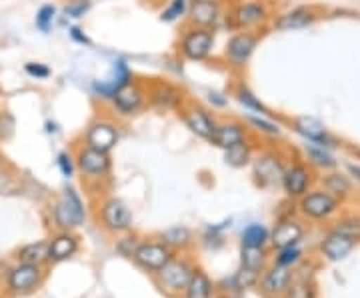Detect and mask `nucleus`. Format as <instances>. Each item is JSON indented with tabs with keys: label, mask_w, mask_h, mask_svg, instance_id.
<instances>
[{
	"label": "nucleus",
	"mask_w": 360,
	"mask_h": 298,
	"mask_svg": "<svg viewBox=\"0 0 360 298\" xmlns=\"http://www.w3.org/2000/svg\"><path fill=\"white\" fill-rule=\"evenodd\" d=\"M0 298H8V294L4 292V288H0Z\"/></svg>",
	"instance_id": "55"
},
{
	"label": "nucleus",
	"mask_w": 360,
	"mask_h": 298,
	"mask_svg": "<svg viewBox=\"0 0 360 298\" xmlns=\"http://www.w3.org/2000/svg\"><path fill=\"white\" fill-rule=\"evenodd\" d=\"M188 2L191 0H168L165 8L158 14V20L165 25H176V22H186L188 14Z\"/></svg>",
	"instance_id": "37"
},
{
	"label": "nucleus",
	"mask_w": 360,
	"mask_h": 298,
	"mask_svg": "<svg viewBox=\"0 0 360 298\" xmlns=\"http://www.w3.org/2000/svg\"><path fill=\"white\" fill-rule=\"evenodd\" d=\"M196 262L191 254H174L167 264L153 276L156 288L167 298H182L186 285L193 276Z\"/></svg>",
	"instance_id": "6"
},
{
	"label": "nucleus",
	"mask_w": 360,
	"mask_h": 298,
	"mask_svg": "<svg viewBox=\"0 0 360 298\" xmlns=\"http://www.w3.org/2000/svg\"><path fill=\"white\" fill-rule=\"evenodd\" d=\"M260 39H262L260 32H250V30L232 32L222 48L224 65L229 66L232 72H245L257 52Z\"/></svg>",
	"instance_id": "11"
},
{
	"label": "nucleus",
	"mask_w": 360,
	"mask_h": 298,
	"mask_svg": "<svg viewBox=\"0 0 360 298\" xmlns=\"http://www.w3.org/2000/svg\"><path fill=\"white\" fill-rule=\"evenodd\" d=\"M158 238H160L174 254H191V250H193L194 245H196L193 228H188V226H184V224L170 226L165 233L158 234Z\"/></svg>",
	"instance_id": "27"
},
{
	"label": "nucleus",
	"mask_w": 360,
	"mask_h": 298,
	"mask_svg": "<svg viewBox=\"0 0 360 298\" xmlns=\"http://www.w3.org/2000/svg\"><path fill=\"white\" fill-rule=\"evenodd\" d=\"M248 138H252V132L246 127L245 120L224 118V120H219V129L214 132V138H212L210 144L224 153V150H229V148L236 146V144L245 143Z\"/></svg>",
	"instance_id": "24"
},
{
	"label": "nucleus",
	"mask_w": 360,
	"mask_h": 298,
	"mask_svg": "<svg viewBox=\"0 0 360 298\" xmlns=\"http://www.w3.org/2000/svg\"><path fill=\"white\" fill-rule=\"evenodd\" d=\"M234 276H236L238 285H240V288H243L245 292L246 290H250V288H257L258 280H260V274L255 273V271H250V268H245V266H240V264H238Z\"/></svg>",
	"instance_id": "48"
},
{
	"label": "nucleus",
	"mask_w": 360,
	"mask_h": 298,
	"mask_svg": "<svg viewBox=\"0 0 360 298\" xmlns=\"http://www.w3.org/2000/svg\"><path fill=\"white\" fill-rule=\"evenodd\" d=\"M226 4H229L226 0H191L184 25L219 30L220 26H224Z\"/></svg>",
	"instance_id": "17"
},
{
	"label": "nucleus",
	"mask_w": 360,
	"mask_h": 298,
	"mask_svg": "<svg viewBox=\"0 0 360 298\" xmlns=\"http://www.w3.org/2000/svg\"><path fill=\"white\" fill-rule=\"evenodd\" d=\"M286 164H288V158L281 148H274V146L258 148L252 162H250L252 181L262 190L276 188L283 182Z\"/></svg>",
	"instance_id": "7"
},
{
	"label": "nucleus",
	"mask_w": 360,
	"mask_h": 298,
	"mask_svg": "<svg viewBox=\"0 0 360 298\" xmlns=\"http://www.w3.org/2000/svg\"><path fill=\"white\" fill-rule=\"evenodd\" d=\"M257 150L258 148L257 144H255V138H248L245 143L236 144V146H232L229 150H224V164L236 170L246 169V167H250Z\"/></svg>",
	"instance_id": "30"
},
{
	"label": "nucleus",
	"mask_w": 360,
	"mask_h": 298,
	"mask_svg": "<svg viewBox=\"0 0 360 298\" xmlns=\"http://www.w3.org/2000/svg\"><path fill=\"white\" fill-rule=\"evenodd\" d=\"M240 247L269 248L270 228L262 222H248L240 233Z\"/></svg>",
	"instance_id": "33"
},
{
	"label": "nucleus",
	"mask_w": 360,
	"mask_h": 298,
	"mask_svg": "<svg viewBox=\"0 0 360 298\" xmlns=\"http://www.w3.org/2000/svg\"><path fill=\"white\" fill-rule=\"evenodd\" d=\"M232 96L234 101L245 108L248 115H262V117H276L270 106L260 101V96H257V92L252 91L245 80H236L232 84Z\"/></svg>",
	"instance_id": "26"
},
{
	"label": "nucleus",
	"mask_w": 360,
	"mask_h": 298,
	"mask_svg": "<svg viewBox=\"0 0 360 298\" xmlns=\"http://www.w3.org/2000/svg\"><path fill=\"white\" fill-rule=\"evenodd\" d=\"M347 174L352 179V181L360 182V164H348Z\"/></svg>",
	"instance_id": "52"
},
{
	"label": "nucleus",
	"mask_w": 360,
	"mask_h": 298,
	"mask_svg": "<svg viewBox=\"0 0 360 298\" xmlns=\"http://www.w3.org/2000/svg\"><path fill=\"white\" fill-rule=\"evenodd\" d=\"M302 153H304V160L309 162L310 167L314 170H335L338 160L335 158V155L330 153V148L326 146H319V144L307 143L302 146Z\"/></svg>",
	"instance_id": "31"
},
{
	"label": "nucleus",
	"mask_w": 360,
	"mask_h": 298,
	"mask_svg": "<svg viewBox=\"0 0 360 298\" xmlns=\"http://www.w3.org/2000/svg\"><path fill=\"white\" fill-rule=\"evenodd\" d=\"M217 32L212 28L184 25L176 40V56L184 63H206L217 46Z\"/></svg>",
	"instance_id": "4"
},
{
	"label": "nucleus",
	"mask_w": 360,
	"mask_h": 298,
	"mask_svg": "<svg viewBox=\"0 0 360 298\" xmlns=\"http://www.w3.org/2000/svg\"><path fill=\"white\" fill-rule=\"evenodd\" d=\"M20 193V179L8 164L0 170V196H13Z\"/></svg>",
	"instance_id": "42"
},
{
	"label": "nucleus",
	"mask_w": 360,
	"mask_h": 298,
	"mask_svg": "<svg viewBox=\"0 0 360 298\" xmlns=\"http://www.w3.org/2000/svg\"><path fill=\"white\" fill-rule=\"evenodd\" d=\"M232 226V221H222L219 224H208L205 228V233H202V245L206 248H212V250H217L224 245V233L229 231Z\"/></svg>",
	"instance_id": "38"
},
{
	"label": "nucleus",
	"mask_w": 360,
	"mask_h": 298,
	"mask_svg": "<svg viewBox=\"0 0 360 298\" xmlns=\"http://www.w3.org/2000/svg\"><path fill=\"white\" fill-rule=\"evenodd\" d=\"M304 259V252L300 245L296 247H286L281 248V250H274V264L278 266H286V268H296L300 262Z\"/></svg>",
	"instance_id": "40"
},
{
	"label": "nucleus",
	"mask_w": 360,
	"mask_h": 298,
	"mask_svg": "<svg viewBox=\"0 0 360 298\" xmlns=\"http://www.w3.org/2000/svg\"><path fill=\"white\" fill-rule=\"evenodd\" d=\"M92 0H66L63 6V16L68 20H80L90 13Z\"/></svg>",
	"instance_id": "43"
},
{
	"label": "nucleus",
	"mask_w": 360,
	"mask_h": 298,
	"mask_svg": "<svg viewBox=\"0 0 360 298\" xmlns=\"http://www.w3.org/2000/svg\"><path fill=\"white\" fill-rule=\"evenodd\" d=\"M246 127L250 132H257L258 136L278 138L283 134V127L276 122V117H262V115H246Z\"/></svg>",
	"instance_id": "34"
},
{
	"label": "nucleus",
	"mask_w": 360,
	"mask_h": 298,
	"mask_svg": "<svg viewBox=\"0 0 360 298\" xmlns=\"http://www.w3.org/2000/svg\"><path fill=\"white\" fill-rule=\"evenodd\" d=\"M14 260L26 262V264L49 266V240H34L20 247L14 252Z\"/></svg>",
	"instance_id": "32"
},
{
	"label": "nucleus",
	"mask_w": 360,
	"mask_h": 298,
	"mask_svg": "<svg viewBox=\"0 0 360 298\" xmlns=\"http://www.w3.org/2000/svg\"><path fill=\"white\" fill-rule=\"evenodd\" d=\"M25 74L30 77L32 80H46L52 77V68L44 63H26L25 65Z\"/></svg>",
	"instance_id": "49"
},
{
	"label": "nucleus",
	"mask_w": 360,
	"mask_h": 298,
	"mask_svg": "<svg viewBox=\"0 0 360 298\" xmlns=\"http://www.w3.org/2000/svg\"><path fill=\"white\" fill-rule=\"evenodd\" d=\"M14 132H16V118L11 110L2 108L0 110V143L13 141Z\"/></svg>",
	"instance_id": "46"
},
{
	"label": "nucleus",
	"mask_w": 360,
	"mask_h": 298,
	"mask_svg": "<svg viewBox=\"0 0 360 298\" xmlns=\"http://www.w3.org/2000/svg\"><path fill=\"white\" fill-rule=\"evenodd\" d=\"M54 231H77L89 221V210L82 195L72 184H65L49 208Z\"/></svg>",
	"instance_id": "2"
},
{
	"label": "nucleus",
	"mask_w": 360,
	"mask_h": 298,
	"mask_svg": "<svg viewBox=\"0 0 360 298\" xmlns=\"http://www.w3.org/2000/svg\"><path fill=\"white\" fill-rule=\"evenodd\" d=\"M295 276V268H286V266H278V264H269L264 268V273L260 274L257 290L260 292L262 298H283L286 288L290 285Z\"/></svg>",
	"instance_id": "22"
},
{
	"label": "nucleus",
	"mask_w": 360,
	"mask_h": 298,
	"mask_svg": "<svg viewBox=\"0 0 360 298\" xmlns=\"http://www.w3.org/2000/svg\"><path fill=\"white\" fill-rule=\"evenodd\" d=\"M206 101H208V108L212 110H224L229 108V94L222 91H206Z\"/></svg>",
	"instance_id": "50"
},
{
	"label": "nucleus",
	"mask_w": 360,
	"mask_h": 298,
	"mask_svg": "<svg viewBox=\"0 0 360 298\" xmlns=\"http://www.w3.org/2000/svg\"><path fill=\"white\" fill-rule=\"evenodd\" d=\"M96 222L110 236L130 233L134 224V212L127 200L116 195H104L96 202Z\"/></svg>",
	"instance_id": "8"
},
{
	"label": "nucleus",
	"mask_w": 360,
	"mask_h": 298,
	"mask_svg": "<svg viewBox=\"0 0 360 298\" xmlns=\"http://www.w3.org/2000/svg\"><path fill=\"white\" fill-rule=\"evenodd\" d=\"M342 202L345 200L336 198L328 190H324L322 186L321 188H310L307 195L296 200V212L300 214L302 221L328 222L340 212Z\"/></svg>",
	"instance_id": "10"
},
{
	"label": "nucleus",
	"mask_w": 360,
	"mask_h": 298,
	"mask_svg": "<svg viewBox=\"0 0 360 298\" xmlns=\"http://www.w3.org/2000/svg\"><path fill=\"white\" fill-rule=\"evenodd\" d=\"M314 181H316V170L312 169L307 160L292 158L286 164L281 188L290 200H298L300 196L307 195L310 188H314Z\"/></svg>",
	"instance_id": "15"
},
{
	"label": "nucleus",
	"mask_w": 360,
	"mask_h": 298,
	"mask_svg": "<svg viewBox=\"0 0 360 298\" xmlns=\"http://www.w3.org/2000/svg\"><path fill=\"white\" fill-rule=\"evenodd\" d=\"M172 257H174V252L156 236V238H142L136 252L132 254V262L141 268L142 273L155 276Z\"/></svg>",
	"instance_id": "16"
},
{
	"label": "nucleus",
	"mask_w": 360,
	"mask_h": 298,
	"mask_svg": "<svg viewBox=\"0 0 360 298\" xmlns=\"http://www.w3.org/2000/svg\"><path fill=\"white\" fill-rule=\"evenodd\" d=\"M4 167H8V160H6V156L0 153V170L4 169Z\"/></svg>",
	"instance_id": "54"
},
{
	"label": "nucleus",
	"mask_w": 360,
	"mask_h": 298,
	"mask_svg": "<svg viewBox=\"0 0 360 298\" xmlns=\"http://www.w3.org/2000/svg\"><path fill=\"white\" fill-rule=\"evenodd\" d=\"M179 118L182 124L193 132L196 138L205 141V143H212L214 132L219 129V118L214 117V110L208 108L198 101H186L184 106L179 110Z\"/></svg>",
	"instance_id": "14"
},
{
	"label": "nucleus",
	"mask_w": 360,
	"mask_h": 298,
	"mask_svg": "<svg viewBox=\"0 0 360 298\" xmlns=\"http://www.w3.org/2000/svg\"><path fill=\"white\" fill-rule=\"evenodd\" d=\"M356 242L359 240H354V238H350L347 234L330 228L328 233L322 236L319 250H321V254L328 262H340V260L347 259L348 254L356 248Z\"/></svg>",
	"instance_id": "25"
},
{
	"label": "nucleus",
	"mask_w": 360,
	"mask_h": 298,
	"mask_svg": "<svg viewBox=\"0 0 360 298\" xmlns=\"http://www.w3.org/2000/svg\"><path fill=\"white\" fill-rule=\"evenodd\" d=\"M80 250V238L75 231H54L49 238V266L75 259Z\"/></svg>",
	"instance_id": "23"
},
{
	"label": "nucleus",
	"mask_w": 360,
	"mask_h": 298,
	"mask_svg": "<svg viewBox=\"0 0 360 298\" xmlns=\"http://www.w3.org/2000/svg\"><path fill=\"white\" fill-rule=\"evenodd\" d=\"M120 138H122V129L118 118L112 112H104V110L94 115L80 134V143L103 153H112L120 143Z\"/></svg>",
	"instance_id": "9"
},
{
	"label": "nucleus",
	"mask_w": 360,
	"mask_h": 298,
	"mask_svg": "<svg viewBox=\"0 0 360 298\" xmlns=\"http://www.w3.org/2000/svg\"><path fill=\"white\" fill-rule=\"evenodd\" d=\"M46 268L49 266H39V264H26V262H14L13 266L6 268L4 278H2V288L11 298H25L34 294L42 288L46 280Z\"/></svg>",
	"instance_id": "5"
},
{
	"label": "nucleus",
	"mask_w": 360,
	"mask_h": 298,
	"mask_svg": "<svg viewBox=\"0 0 360 298\" xmlns=\"http://www.w3.org/2000/svg\"><path fill=\"white\" fill-rule=\"evenodd\" d=\"M132 80H134V72H132L129 63L124 58H116L112 63V68H110V74L103 80H94L90 84V91L98 101L108 104V101L115 96L116 92L124 89Z\"/></svg>",
	"instance_id": "20"
},
{
	"label": "nucleus",
	"mask_w": 360,
	"mask_h": 298,
	"mask_svg": "<svg viewBox=\"0 0 360 298\" xmlns=\"http://www.w3.org/2000/svg\"><path fill=\"white\" fill-rule=\"evenodd\" d=\"M56 167L60 170V174L65 176V179H75V174H77V160H75V153L72 150H60L58 155H56Z\"/></svg>",
	"instance_id": "45"
},
{
	"label": "nucleus",
	"mask_w": 360,
	"mask_h": 298,
	"mask_svg": "<svg viewBox=\"0 0 360 298\" xmlns=\"http://www.w3.org/2000/svg\"><path fill=\"white\" fill-rule=\"evenodd\" d=\"M283 298H316V285L312 283V276L302 274L300 268H295V276Z\"/></svg>",
	"instance_id": "35"
},
{
	"label": "nucleus",
	"mask_w": 360,
	"mask_h": 298,
	"mask_svg": "<svg viewBox=\"0 0 360 298\" xmlns=\"http://www.w3.org/2000/svg\"><path fill=\"white\" fill-rule=\"evenodd\" d=\"M304 236H307L304 221L295 214H283L270 228V248L281 250L286 247H296L304 240Z\"/></svg>",
	"instance_id": "18"
},
{
	"label": "nucleus",
	"mask_w": 360,
	"mask_h": 298,
	"mask_svg": "<svg viewBox=\"0 0 360 298\" xmlns=\"http://www.w3.org/2000/svg\"><path fill=\"white\" fill-rule=\"evenodd\" d=\"M321 184L324 190H328L330 195H335L340 200H347L348 196L354 195V182L352 179L345 174V172H338V170H326L322 174Z\"/></svg>",
	"instance_id": "29"
},
{
	"label": "nucleus",
	"mask_w": 360,
	"mask_h": 298,
	"mask_svg": "<svg viewBox=\"0 0 360 298\" xmlns=\"http://www.w3.org/2000/svg\"><path fill=\"white\" fill-rule=\"evenodd\" d=\"M72 153H75V160H77V174H80V179L89 190L98 188L103 182L110 179L112 167H115L110 153L96 150L84 143L75 144Z\"/></svg>",
	"instance_id": "3"
},
{
	"label": "nucleus",
	"mask_w": 360,
	"mask_h": 298,
	"mask_svg": "<svg viewBox=\"0 0 360 298\" xmlns=\"http://www.w3.org/2000/svg\"><path fill=\"white\" fill-rule=\"evenodd\" d=\"M240 266L262 274L269 266V248L240 247Z\"/></svg>",
	"instance_id": "36"
},
{
	"label": "nucleus",
	"mask_w": 360,
	"mask_h": 298,
	"mask_svg": "<svg viewBox=\"0 0 360 298\" xmlns=\"http://www.w3.org/2000/svg\"><path fill=\"white\" fill-rule=\"evenodd\" d=\"M141 236L139 234H134L132 231L130 233L124 234H118L116 236V242H115V252L118 257H122V259H129L132 260V254L136 252V248L141 245Z\"/></svg>",
	"instance_id": "39"
},
{
	"label": "nucleus",
	"mask_w": 360,
	"mask_h": 298,
	"mask_svg": "<svg viewBox=\"0 0 360 298\" xmlns=\"http://www.w3.org/2000/svg\"><path fill=\"white\" fill-rule=\"evenodd\" d=\"M68 39L80 46H92V39L86 34V30L78 25H68Z\"/></svg>",
	"instance_id": "51"
},
{
	"label": "nucleus",
	"mask_w": 360,
	"mask_h": 298,
	"mask_svg": "<svg viewBox=\"0 0 360 298\" xmlns=\"http://www.w3.org/2000/svg\"><path fill=\"white\" fill-rule=\"evenodd\" d=\"M46 132H49V134H56V132H58V124L49 120V122H46Z\"/></svg>",
	"instance_id": "53"
},
{
	"label": "nucleus",
	"mask_w": 360,
	"mask_h": 298,
	"mask_svg": "<svg viewBox=\"0 0 360 298\" xmlns=\"http://www.w3.org/2000/svg\"><path fill=\"white\" fill-rule=\"evenodd\" d=\"M182 298H219L217 292V280L206 273L202 266H194L193 276L186 285Z\"/></svg>",
	"instance_id": "28"
},
{
	"label": "nucleus",
	"mask_w": 360,
	"mask_h": 298,
	"mask_svg": "<svg viewBox=\"0 0 360 298\" xmlns=\"http://www.w3.org/2000/svg\"><path fill=\"white\" fill-rule=\"evenodd\" d=\"M148 108V96H146V82L142 80H132L124 89L116 92L115 96L108 101V110L115 115L118 120H130L139 117Z\"/></svg>",
	"instance_id": "13"
},
{
	"label": "nucleus",
	"mask_w": 360,
	"mask_h": 298,
	"mask_svg": "<svg viewBox=\"0 0 360 298\" xmlns=\"http://www.w3.org/2000/svg\"><path fill=\"white\" fill-rule=\"evenodd\" d=\"M322 18V11L314 6H295L284 13H278L270 20V30L274 32H295V30H304L309 26L316 25Z\"/></svg>",
	"instance_id": "19"
},
{
	"label": "nucleus",
	"mask_w": 360,
	"mask_h": 298,
	"mask_svg": "<svg viewBox=\"0 0 360 298\" xmlns=\"http://www.w3.org/2000/svg\"><path fill=\"white\" fill-rule=\"evenodd\" d=\"M288 127L304 143L319 144V146H326V148H336L338 146V141L330 134V130L326 129V124L321 122L319 118L309 117V115L292 117L288 120Z\"/></svg>",
	"instance_id": "21"
},
{
	"label": "nucleus",
	"mask_w": 360,
	"mask_h": 298,
	"mask_svg": "<svg viewBox=\"0 0 360 298\" xmlns=\"http://www.w3.org/2000/svg\"><path fill=\"white\" fill-rule=\"evenodd\" d=\"M333 228L354 238V240H360V216H345V219L336 221Z\"/></svg>",
	"instance_id": "47"
},
{
	"label": "nucleus",
	"mask_w": 360,
	"mask_h": 298,
	"mask_svg": "<svg viewBox=\"0 0 360 298\" xmlns=\"http://www.w3.org/2000/svg\"><path fill=\"white\" fill-rule=\"evenodd\" d=\"M146 96H148V108L158 112H179L188 101L186 91L179 82H172L168 78H150L146 82Z\"/></svg>",
	"instance_id": "12"
},
{
	"label": "nucleus",
	"mask_w": 360,
	"mask_h": 298,
	"mask_svg": "<svg viewBox=\"0 0 360 298\" xmlns=\"http://www.w3.org/2000/svg\"><path fill=\"white\" fill-rule=\"evenodd\" d=\"M272 16L274 14L269 0H229L224 28H229L231 32L250 30L264 34V30H270Z\"/></svg>",
	"instance_id": "1"
},
{
	"label": "nucleus",
	"mask_w": 360,
	"mask_h": 298,
	"mask_svg": "<svg viewBox=\"0 0 360 298\" xmlns=\"http://www.w3.org/2000/svg\"><path fill=\"white\" fill-rule=\"evenodd\" d=\"M217 292H219V298H238L240 294H245V290L240 288L234 274L220 278L217 283Z\"/></svg>",
	"instance_id": "44"
},
{
	"label": "nucleus",
	"mask_w": 360,
	"mask_h": 298,
	"mask_svg": "<svg viewBox=\"0 0 360 298\" xmlns=\"http://www.w3.org/2000/svg\"><path fill=\"white\" fill-rule=\"evenodd\" d=\"M56 18H58V8L54 4H42L34 14V26L42 34H49L54 22H56Z\"/></svg>",
	"instance_id": "41"
}]
</instances>
